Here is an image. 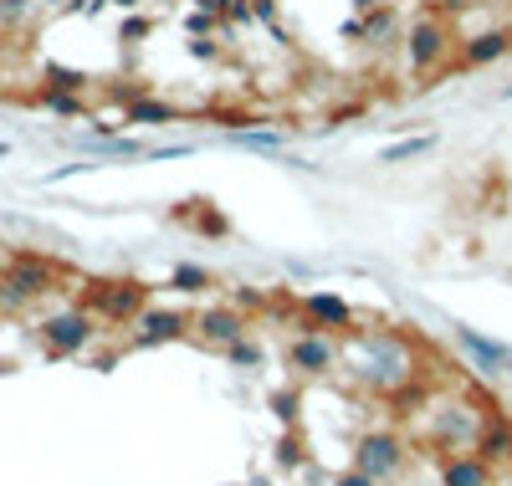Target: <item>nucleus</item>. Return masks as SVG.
<instances>
[{"label":"nucleus","mask_w":512,"mask_h":486,"mask_svg":"<svg viewBox=\"0 0 512 486\" xmlns=\"http://www.w3.org/2000/svg\"><path fill=\"white\" fill-rule=\"evenodd\" d=\"M144 36H149V21H144V16L123 26V41H128V47H134V41H144Z\"/></svg>","instance_id":"obj_27"},{"label":"nucleus","mask_w":512,"mask_h":486,"mask_svg":"<svg viewBox=\"0 0 512 486\" xmlns=\"http://www.w3.org/2000/svg\"><path fill=\"white\" fill-rule=\"evenodd\" d=\"M169 287H180V292L200 297V292H210L216 282H210V272H205V267H195V261H180V267L169 272Z\"/></svg>","instance_id":"obj_18"},{"label":"nucleus","mask_w":512,"mask_h":486,"mask_svg":"<svg viewBox=\"0 0 512 486\" xmlns=\"http://www.w3.org/2000/svg\"><path fill=\"white\" fill-rule=\"evenodd\" d=\"M405 456H410V451H405V440H400L395 430H369V435L359 440V451H354V466L384 486V481H395V476L405 471Z\"/></svg>","instance_id":"obj_5"},{"label":"nucleus","mask_w":512,"mask_h":486,"mask_svg":"<svg viewBox=\"0 0 512 486\" xmlns=\"http://www.w3.org/2000/svg\"><path fill=\"white\" fill-rule=\"evenodd\" d=\"M190 333V318L185 313H169V307H144V313L134 318V343H175Z\"/></svg>","instance_id":"obj_12"},{"label":"nucleus","mask_w":512,"mask_h":486,"mask_svg":"<svg viewBox=\"0 0 512 486\" xmlns=\"http://www.w3.org/2000/svg\"><path fill=\"white\" fill-rule=\"evenodd\" d=\"M123 123H134V128H169V123H180V108L144 93V98H134L123 108Z\"/></svg>","instance_id":"obj_15"},{"label":"nucleus","mask_w":512,"mask_h":486,"mask_svg":"<svg viewBox=\"0 0 512 486\" xmlns=\"http://www.w3.org/2000/svg\"><path fill=\"white\" fill-rule=\"evenodd\" d=\"M482 430H487V415H482L477 405L446 400V405L436 410V425H425V440H431V446H441V451H451V456H461V451H477Z\"/></svg>","instance_id":"obj_3"},{"label":"nucleus","mask_w":512,"mask_h":486,"mask_svg":"<svg viewBox=\"0 0 512 486\" xmlns=\"http://www.w3.org/2000/svg\"><path fill=\"white\" fill-rule=\"evenodd\" d=\"M456 343L472 353V364L482 369V374H507L512 369V348L507 343H492V338H482L477 328H456Z\"/></svg>","instance_id":"obj_13"},{"label":"nucleus","mask_w":512,"mask_h":486,"mask_svg":"<svg viewBox=\"0 0 512 486\" xmlns=\"http://www.w3.org/2000/svg\"><path fill=\"white\" fill-rule=\"evenodd\" d=\"M190 328L205 348H231V343L246 338V318L236 313V307H205V313L190 318Z\"/></svg>","instance_id":"obj_10"},{"label":"nucleus","mask_w":512,"mask_h":486,"mask_svg":"<svg viewBox=\"0 0 512 486\" xmlns=\"http://www.w3.org/2000/svg\"><path fill=\"white\" fill-rule=\"evenodd\" d=\"M297 313H303V323L318 328V333H354L359 328L354 307L338 297V292H308L303 302H297Z\"/></svg>","instance_id":"obj_9"},{"label":"nucleus","mask_w":512,"mask_h":486,"mask_svg":"<svg viewBox=\"0 0 512 486\" xmlns=\"http://www.w3.org/2000/svg\"><path fill=\"white\" fill-rule=\"evenodd\" d=\"M507 486H512V481H507Z\"/></svg>","instance_id":"obj_32"},{"label":"nucleus","mask_w":512,"mask_h":486,"mask_svg":"<svg viewBox=\"0 0 512 486\" xmlns=\"http://www.w3.org/2000/svg\"><path fill=\"white\" fill-rule=\"evenodd\" d=\"M41 103H47L52 113H62V118H77L82 113V98L77 93H57V87H41Z\"/></svg>","instance_id":"obj_22"},{"label":"nucleus","mask_w":512,"mask_h":486,"mask_svg":"<svg viewBox=\"0 0 512 486\" xmlns=\"http://www.w3.org/2000/svg\"><path fill=\"white\" fill-rule=\"evenodd\" d=\"M477 456L487 466H512V420H487V430L477 440Z\"/></svg>","instance_id":"obj_16"},{"label":"nucleus","mask_w":512,"mask_h":486,"mask_svg":"<svg viewBox=\"0 0 512 486\" xmlns=\"http://www.w3.org/2000/svg\"><path fill=\"white\" fill-rule=\"evenodd\" d=\"M113 6H123V11H134V6H139V0H113Z\"/></svg>","instance_id":"obj_30"},{"label":"nucleus","mask_w":512,"mask_h":486,"mask_svg":"<svg viewBox=\"0 0 512 486\" xmlns=\"http://www.w3.org/2000/svg\"><path fill=\"white\" fill-rule=\"evenodd\" d=\"M31 21V0H0V31H21Z\"/></svg>","instance_id":"obj_21"},{"label":"nucleus","mask_w":512,"mask_h":486,"mask_svg":"<svg viewBox=\"0 0 512 486\" xmlns=\"http://www.w3.org/2000/svg\"><path fill=\"white\" fill-rule=\"evenodd\" d=\"M333 486H379V481H374V476H364V471L354 466V471H344V476H338Z\"/></svg>","instance_id":"obj_26"},{"label":"nucleus","mask_w":512,"mask_h":486,"mask_svg":"<svg viewBox=\"0 0 512 486\" xmlns=\"http://www.w3.org/2000/svg\"><path fill=\"white\" fill-rule=\"evenodd\" d=\"M344 359H349L354 379L364 389H374V394H395V389H405L415 379V353L395 333H349Z\"/></svg>","instance_id":"obj_1"},{"label":"nucleus","mask_w":512,"mask_h":486,"mask_svg":"<svg viewBox=\"0 0 512 486\" xmlns=\"http://www.w3.org/2000/svg\"><path fill=\"white\" fill-rule=\"evenodd\" d=\"M82 149H88L93 159H139V154H144L134 139H88Z\"/></svg>","instance_id":"obj_19"},{"label":"nucleus","mask_w":512,"mask_h":486,"mask_svg":"<svg viewBox=\"0 0 512 486\" xmlns=\"http://www.w3.org/2000/svg\"><path fill=\"white\" fill-rule=\"evenodd\" d=\"M436 149V134H415V139H400L390 149H379V164H405V159H420Z\"/></svg>","instance_id":"obj_17"},{"label":"nucleus","mask_w":512,"mask_h":486,"mask_svg":"<svg viewBox=\"0 0 512 486\" xmlns=\"http://www.w3.org/2000/svg\"><path fill=\"white\" fill-rule=\"evenodd\" d=\"M359 11H374V6H390V0H354Z\"/></svg>","instance_id":"obj_29"},{"label":"nucleus","mask_w":512,"mask_h":486,"mask_svg":"<svg viewBox=\"0 0 512 486\" xmlns=\"http://www.w3.org/2000/svg\"><path fill=\"white\" fill-rule=\"evenodd\" d=\"M287 364H292V374H303V379H323V374H333V364H344V343H333L318 328H303L287 343Z\"/></svg>","instance_id":"obj_6"},{"label":"nucleus","mask_w":512,"mask_h":486,"mask_svg":"<svg viewBox=\"0 0 512 486\" xmlns=\"http://www.w3.org/2000/svg\"><path fill=\"white\" fill-rule=\"evenodd\" d=\"M195 6H200L205 16H226V6H231V0H195Z\"/></svg>","instance_id":"obj_28"},{"label":"nucleus","mask_w":512,"mask_h":486,"mask_svg":"<svg viewBox=\"0 0 512 486\" xmlns=\"http://www.w3.org/2000/svg\"><path fill=\"white\" fill-rule=\"evenodd\" d=\"M441 486H492V466H487L477 451L446 456V466H441Z\"/></svg>","instance_id":"obj_14"},{"label":"nucleus","mask_w":512,"mask_h":486,"mask_svg":"<svg viewBox=\"0 0 512 486\" xmlns=\"http://www.w3.org/2000/svg\"><path fill=\"white\" fill-rule=\"evenodd\" d=\"M149 307V292L139 282H93L88 287V313L108 318V323H134Z\"/></svg>","instance_id":"obj_7"},{"label":"nucleus","mask_w":512,"mask_h":486,"mask_svg":"<svg viewBox=\"0 0 512 486\" xmlns=\"http://www.w3.org/2000/svg\"><path fill=\"white\" fill-rule=\"evenodd\" d=\"M512 52V31L507 26H487V31H472V36H461V67H492Z\"/></svg>","instance_id":"obj_11"},{"label":"nucleus","mask_w":512,"mask_h":486,"mask_svg":"<svg viewBox=\"0 0 512 486\" xmlns=\"http://www.w3.org/2000/svg\"><path fill=\"white\" fill-rule=\"evenodd\" d=\"M236 144H241V149H256V154H277V149H282V134H256V128H241Z\"/></svg>","instance_id":"obj_23"},{"label":"nucleus","mask_w":512,"mask_h":486,"mask_svg":"<svg viewBox=\"0 0 512 486\" xmlns=\"http://www.w3.org/2000/svg\"><path fill=\"white\" fill-rule=\"evenodd\" d=\"M502 98H512V82H507V87H502Z\"/></svg>","instance_id":"obj_31"},{"label":"nucleus","mask_w":512,"mask_h":486,"mask_svg":"<svg viewBox=\"0 0 512 486\" xmlns=\"http://www.w3.org/2000/svg\"><path fill=\"white\" fill-rule=\"evenodd\" d=\"M47 87H57V93H82V87H88V77L67 72V67H47Z\"/></svg>","instance_id":"obj_24"},{"label":"nucleus","mask_w":512,"mask_h":486,"mask_svg":"<svg viewBox=\"0 0 512 486\" xmlns=\"http://www.w3.org/2000/svg\"><path fill=\"white\" fill-rule=\"evenodd\" d=\"M93 313H88V307H67V313H52V318H41V343H47L52 353H62V359H67V353H82V348H88L93 343Z\"/></svg>","instance_id":"obj_8"},{"label":"nucleus","mask_w":512,"mask_h":486,"mask_svg":"<svg viewBox=\"0 0 512 486\" xmlns=\"http://www.w3.org/2000/svg\"><path fill=\"white\" fill-rule=\"evenodd\" d=\"M195 231H200V236H231V220H226L216 205H200V215H195Z\"/></svg>","instance_id":"obj_20"},{"label":"nucleus","mask_w":512,"mask_h":486,"mask_svg":"<svg viewBox=\"0 0 512 486\" xmlns=\"http://www.w3.org/2000/svg\"><path fill=\"white\" fill-rule=\"evenodd\" d=\"M52 287H57V261H47V256L21 251V256H11L6 267H0V307H6V313H16V307H26L36 297H47Z\"/></svg>","instance_id":"obj_2"},{"label":"nucleus","mask_w":512,"mask_h":486,"mask_svg":"<svg viewBox=\"0 0 512 486\" xmlns=\"http://www.w3.org/2000/svg\"><path fill=\"white\" fill-rule=\"evenodd\" d=\"M226 353H231V364H241V369H262V348L246 343V338H241V343H231Z\"/></svg>","instance_id":"obj_25"},{"label":"nucleus","mask_w":512,"mask_h":486,"mask_svg":"<svg viewBox=\"0 0 512 486\" xmlns=\"http://www.w3.org/2000/svg\"><path fill=\"white\" fill-rule=\"evenodd\" d=\"M451 47H456V36H451V26L441 16H420L405 31V57H410L415 72H436L451 57Z\"/></svg>","instance_id":"obj_4"}]
</instances>
